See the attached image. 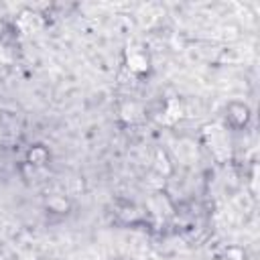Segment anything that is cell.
I'll return each instance as SVG.
<instances>
[{"label": "cell", "mask_w": 260, "mask_h": 260, "mask_svg": "<svg viewBox=\"0 0 260 260\" xmlns=\"http://www.w3.org/2000/svg\"><path fill=\"white\" fill-rule=\"evenodd\" d=\"M228 122L230 124H234V126H242V124H246L248 122V118H250V110L244 106V104H230V108H228Z\"/></svg>", "instance_id": "cell-1"}, {"label": "cell", "mask_w": 260, "mask_h": 260, "mask_svg": "<svg viewBox=\"0 0 260 260\" xmlns=\"http://www.w3.org/2000/svg\"><path fill=\"white\" fill-rule=\"evenodd\" d=\"M49 160V152H47V148H43V146H32L30 150H28V154H26V162L30 165V167H43L45 162Z\"/></svg>", "instance_id": "cell-2"}, {"label": "cell", "mask_w": 260, "mask_h": 260, "mask_svg": "<svg viewBox=\"0 0 260 260\" xmlns=\"http://www.w3.org/2000/svg\"><path fill=\"white\" fill-rule=\"evenodd\" d=\"M128 67H130L132 71H136V73L146 71V69H148V57H146L144 53L134 51V53L128 57Z\"/></svg>", "instance_id": "cell-3"}]
</instances>
